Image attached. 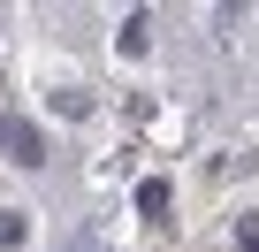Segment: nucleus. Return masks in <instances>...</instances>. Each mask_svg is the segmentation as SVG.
Wrapping results in <instances>:
<instances>
[{
  "label": "nucleus",
  "instance_id": "f257e3e1",
  "mask_svg": "<svg viewBox=\"0 0 259 252\" xmlns=\"http://www.w3.org/2000/svg\"><path fill=\"white\" fill-rule=\"evenodd\" d=\"M0 153H8L16 168H46V130L23 115H0Z\"/></svg>",
  "mask_w": 259,
  "mask_h": 252
},
{
  "label": "nucleus",
  "instance_id": "20e7f679",
  "mask_svg": "<svg viewBox=\"0 0 259 252\" xmlns=\"http://www.w3.org/2000/svg\"><path fill=\"white\" fill-rule=\"evenodd\" d=\"M236 252H259V222H251V214L236 222Z\"/></svg>",
  "mask_w": 259,
  "mask_h": 252
},
{
  "label": "nucleus",
  "instance_id": "f03ea898",
  "mask_svg": "<svg viewBox=\"0 0 259 252\" xmlns=\"http://www.w3.org/2000/svg\"><path fill=\"white\" fill-rule=\"evenodd\" d=\"M138 214H145V222H160V214H168V184H160V176H153V184H138Z\"/></svg>",
  "mask_w": 259,
  "mask_h": 252
},
{
  "label": "nucleus",
  "instance_id": "7ed1b4c3",
  "mask_svg": "<svg viewBox=\"0 0 259 252\" xmlns=\"http://www.w3.org/2000/svg\"><path fill=\"white\" fill-rule=\"evenodd\" d=\"M23 237H31V222H23V214H0V252H8V244H23Z\"/></svg>",
  "mask_w": 259,
  "mask_h": 252
}]
</instances>
